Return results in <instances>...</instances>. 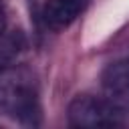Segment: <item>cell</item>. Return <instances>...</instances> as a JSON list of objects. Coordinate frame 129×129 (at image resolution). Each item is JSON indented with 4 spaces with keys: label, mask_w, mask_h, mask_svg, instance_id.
Here are the masks:
<instances>
[{
    "label": "cell",
    "mask_w": 129,
    "mask_h": 129,
    "mask_svg": "<svg viewBox=\"0 0 129 129\" xmlns=\"http://www.w3.org/2000/svg\"><path fill=\"white\" fill-rule=\"evenodd\" d=\"M67 119L71 127H81V129L117 127L123 121V113L105 97L79 95L69 103Z\"/></svg>",
    "instance_id": "2"
},
{
    "label": "cell",
    "mask_w": 129,
    "mask_h": 129,
    "mask_svg": "<svg viewBox=\"0 0 129 129\" xmlns=\"http://www.w3.org/2000/svg\"><path fill=\"white\" fill-rule=\"evenodd\" d=\"M103 97L123 115L129 113V56L113 60L101 75Z\"/></svg>",
    "instance_id": "3"
},
{
    "label": "cell",
    "mask_w": 129,
    "mask_h": 129,
    "mask_svg": "<svg viewBox=\"0 0 129 129\" xmlns=\"http://www.w3.org/2000/svg\"><path fill=\"white\" fill-rule=\"evenodd\" d=\"M24 48V36L22 32L14 30H2L0 32V69L6 64H12L16 56Z\"/></svg>",
    "instance_id": "5"
},
{
    "label": "cell",
    "mask_w": 129,
    "mask_h": 129,
    "mask_svg": "<svg viewBox=\"0 0 129 129\" xmlns=\"http://www.w3.org/2000/svg\"><path fill=\"white\" fill-rule=\"evenodd\" d=\"M6 28V10H4V4L0 0V32Z\"/></svg>",
    "instance_id": "6"
},
{
    "label": "cell",
    "mask_w": 129,
    "mask_h": 129,
    "mask_svg": "<svg viewBox=\"0 0 129 129\" xmlns=\"http://www.w3.org/2000/svg\"><path fill=\"white\" fill-rule=\"evenodd\" d=\"M83 10V0H46L40 16L46 28L62 30L71 26Z\"/></svg>",
    "instance_id": "4"
},
{
    "label": "cell",
    "mask_w": 129,
    "mask_h": 129,
    "mask_svg": "<svg viewBox=\"0 0 129 129\" xmlns=\"http://www.w3.org/2000/svg\"><path fill=\"white\" fill-rule=\"evenodd\" d=\"M125 56H129V46H127V54H125Z\"/></svg>",
    "instance_id": "7"
},
{
    "label": "cell",
    "mask_w": 129,
    "mask_h": 129,
    "mask_svg": "<svg viewBox=\"0 0 129 129\" xmlns=\"http://www.w3.org/2000/svg\"><path fill=\"white\" fill-rule=\"evenodd\" d=\"M0 111L22 125L40 123L38 85L30 69L14 62L0 69Z\"/></svg>",
    "instance_id": "1"
}]
</instances>
